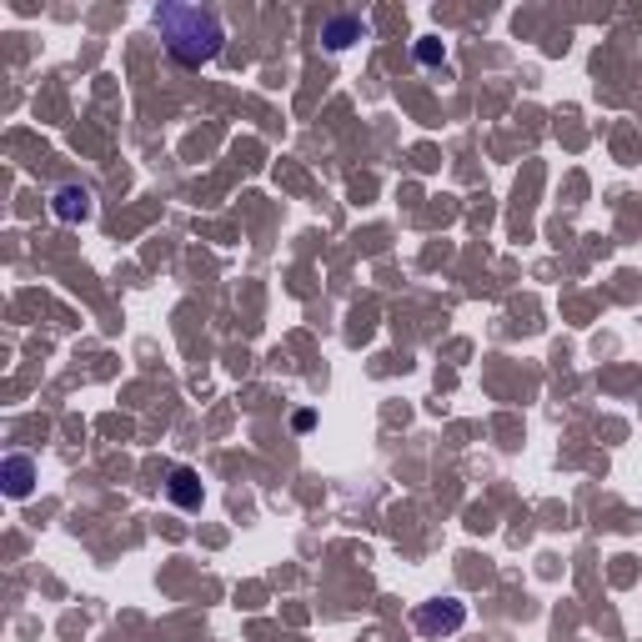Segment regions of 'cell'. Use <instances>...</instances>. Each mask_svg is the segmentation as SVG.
I'll return each instance as SVG.
<instances>
[{
  "instance_id": "3",
  "label": "cell",
  "mask_w": 642,
  "mask_h": 642,
  "mask_svg": "<svg viewBox=\"0 0 642 642\" xmlns=\"http://www.w3.org/2000/svg\"><path fill=\"white\" fill-rule=\"evenodd\" d=\"M357 41H367V21L362 16H332L327 26H321V46L327 51H347Z\"/></svg>"
},
{
  "instance_id": "1",
  "label": "cell",
  "mask_w": 642,
  "mask_h": 642,
  "mask_svg": "<svg viewBox=\"0 0 642 642\" xmlns=\"http://www.w3.org/2000/svg\"><path fill=\"white\" fill-rule=\"evenodd\" d=\"M156 31L166 41V56L176 66H191V71L206 66V61H216L221 56V41H226L221 16L206 11V6H156Z\"/></svg>"
},
{
  "instance_id": "5",
  "label": "cell",
  "mask_w": 642,
  "mask_h": 642,
  "mask_svg": "<svg viewBox=\"0 0 642 642\" xmlns=\"http://www.w3.org/2000/svg\"><path fill=\"white\" fill-rule=\"evenodd\" d=\"M51 211H56L61 221H86V216H91V191H86V186H56Z\"/></svg>"
},
{
  "instance_id": "6",
  "label": "cell",
  "mask_w": 642,
  "mask_h": 642,
  "mask_svg": "<svg viewBox=\"0 0 642 642\" xmlns=\"http://www.w3.org/2000/svg\"><path fill=\"white\" fill-rule=\"evenodd\" d=\"M166 497H171L176 507L196 512V507H201V477H196L191 467H176V472H171V482H166Z\"/></svg>"
},
{
  "instance_id": "2",
  "label": "cell",
  "mask_w": 642,
  "mask_h": 642,
  "mask_svg": "<svg viewBox=\"0 0 642 642\" xmlns=\"http://www.w3.org/2000/svg\"><path fill=\"white\" fill-rule=\"evenodd\" d=\"M412 622H417L422 637H452V632H462L467 607H462L457 597H432V602H422V607L412 612Z\"/></svg>"
},
{
  "instance_id": "7",
  "label": "cell",
  "mask_w": 642,
  "mask_h": 642,
  "mask_svg": "<svg viewBox=\"0 0 642 642\" xmlns=\"http://www.w3.org/2000/svg\"><path fill=\"white\" fill-rule=\"evenodd\" d=\"M417 61H422V66H442V61H447V56H442V41H422V46H417Z\"/></svg>"
},
{
  "instance_id": "4",
  "label": "cell",
  "mask_w": 642,
  "mask_h": 642,
  "mask_svg": "<svg viewBox=\"0 0 642 642\" xmlns=\"http://www.w3.org/2000/svg\"><path fill=\"white\" fill-rule=\"evenodd\" d=\"M0 477H6V492L21 502V497H31V487H36V462H31L26 452H11L6 467H0Z\"/></svg>"
}]
</instances>
